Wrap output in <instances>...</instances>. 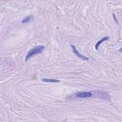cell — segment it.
I'll return each instance as SVG.
<instances>
[{
	"label": "cell",
	"instance_id": "cell-1",
	"mask_svg": "<svg viewBox=\"0 0 122 122\" xmlns=\"http://www.w3.org/2000/svg\"><path fill=\"white\" fill-rule=\"evenodd\" d=\"M88 98H100L104 100H110L111 96L108 92L104 91H85V92H77L68 96L70 100L75 99H88Z\"/></svg>",
	"mask_w": 122,
	"mask_h": 122
},
{
	"label": "cell",
	"instance_id": "cell-2",
	"mask_svg": "<svg viewBox=\"0 0 122 122\" xmlns=\"http://www.w3.org/2000/svg\"><path fill=\"white\" fill-rule=\"evenodd\" d=\"M44 50H45V46H43V45H39V46H36V47L30 49V50L28 51V53H27V55H26V57H25V61H28L30 57H32V56H34V55H36V54L42 53Z\"/></svg>",
	"mask_w": 122,
	"mask_h": 122
},
{
	"label": "cell",
	"instance_id": "cell-3",
	"mask_svg": "<svg viewBox=\"0 0 122 122\" xmlns=\"http://www.w3.org/2000/svg\"><path fill=\"white\" fill-rule=\"evenodd\" d=\"M71 50H72V51H73V53L76 55V56H78L80 59H82V60H85V61H88L89 60V58L87 57V56H85V55H83V54H81L77 50H76V48H75V46L74 45H71Z\"/></svg>",
	"mask_w": 122,
	"mask_h": 122
},
{
	"label": "cell",
	"instance_id": "cell-4",
	"mask_svg": "<svg viewBox=\"0 0 122 122\" xmlns=\"http://www.w3.org/2000/svg\"><path fill=\"white\" fill-rule=\"evenodd\" d=\"M109 36H104V37H102L99 41H97V43L95 44V50H98V48H99V46L104 42V41H106V40H109Z\"/></svg>",
	"mask_w": 122,
	"mask_h": 122
},
{
	"label": "cell",
	"instance_id": "cell-5",
	"mask_svg": "<svg viewBox=\"0 0 122 122\" xmlns=\"http://www.w3.org/2000/svg\"><path fill=\"white\" fill-rule=\"evenodd\" d=\"M42 82L46 83H58L60 82L58 79H49V78H42Z\"/></svg>",
	"mask_w": 122,
	"mask_h": 122
},
{
	"label": "cell",
	"instance_id": "cell-6",
	"mask_svg": "<svg viewBox=\"0 0 122 122\" xmlns=\"http://www.w3.org/2000/svg\"><path fill=\"white\" fill-rule=\"evenodd\" d=\"M32 18H33V17H32L31 15H29V16H27L26 18H24V19L22 20V23H23V24H26V23H29V22H30V20H32Z\"/></svg>",
	"mask_w": 122,
	"mask_h": 122
}]
</instances>
